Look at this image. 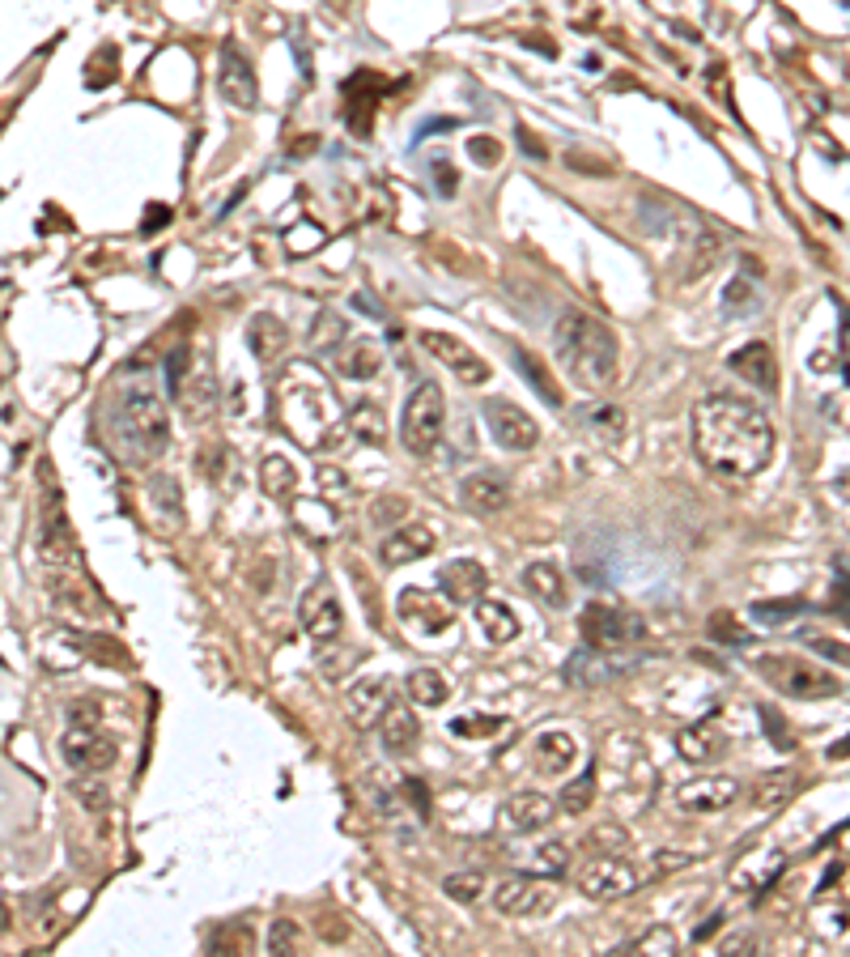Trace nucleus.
I'll use <instances>...</instances> for the list:
<instances>
[{
  "mask_svg": "<svg viewBox=\"0 0 850 957\" xmlns=\"http://www.w3.org/2000/svg\"><path fill=\"white\" fill-rule=\"evenodd\" d=\"M260 486H264V493H269V498L285 502L290 493L298 490V468L290 465L285 456H269V460L260 465Z\"/></svg>",
  "mask_w": 850,
  "mask_h": 957,
  "instance_id": "nucleus-34",
  "label": "nucleus"
},
{
  "mask_svg": "<svg viewBox=\"0 0 850 957\" xmlns=\"http://www.w3.org/2000/svg\"><path fill=\"white\" fill-rule=\"evenodd\" d=\"M447 430V401H442L439 383H417L400 417V443L409 447L412 456H434V447L442 443Z\"/></svg>",
  "mask_w": 850,
  "mask_h": 957,
  "instance_id": "nucleus-5",
  "label": "nucleus"
},
{
  "mask_svg": "<svg viewBox=\"0 0 850 957\" xmlns=\"http://www.w3.org/2000/svg\"><path fill=\"white\" fill-rule=\"evenodd\" d=\"M757 673H762L778 694L804 698V703H812V698H838V694H842V682H838L829 668H817L812 659H799V656H762L757 659Z\"/></svg>",
  "mask_w": 850,
  "mask_h": 957,
  "instance_id": "nucleus-4",
  "label": "nucleus"
},
{
  "mask_svg": "<svg viewBox=\"0 0 850 957\" xmlns=\"http://www.w3.org/2000/svg\"><path fill=\"white\" fill-rule=\"evenodd\" d=\"M676 749H681V758H685V762L714 766V762H723V758H727L732 737L723 732V724H718V719H702V724H693V728H685V732L676 737Z\"/></svg>",
  "mask_w": 850,
  "mask_h": 957,
  "instance_id": "nucleus-20",
  "label": "nucleus"
},
{
  "mask_svg": "<svg viewBox=\"0 0 850 957\" xmlns=\"http://www.w3.org/2000/svg\"><path fill=\"white\" fill-rule=\"evenodd\" d=\"M183 366H188V345H179L175 354L166 357V387H170V396H183Z\"/></svg>",
  "mask_w": 850,
  "mask_h": 957,
  "instance_id": "nucleus-48",
  "label": "nucleus"
},
{
  "mask_svg": "<svg viewBox=\"0 0 850 957\" xmlns=\"http://www.w3.org/2000/svg\"><path fill=\"white\" fill-rule=\"evenodd\" d=\"M727 371H736L744 383L762 387V392H778V362H774V350L766 341H748L744 350L727 357Z\"/></svg>",
  "mask_w": 850,
  "mask_h": 957,
  "instance_id": "nucleus-23",
  "label": "nucleus"
},
{
  "mask_svg": "<svg viewBox=\"0 0 850 957\" xmlns=\"http://www.w3.org/2000/svg\"><path fill=\"white\" fill-rule=\"evenodd\" d=\"M711 638H718V643H741V647H748L753 643V634L732 617V613H714L711 617Z\"/></svg>",
  "mask_w": 850,
  "mask_h": 957,
  "instance_id": "nucleus-44",
  "label": "nucleus"
},
{
  "mask_svg": "<svg viewBox=\"0 0 850 957\" xmlns=\"http://www.w3.org/2000/svg\"><path fill=\"white\" fill-rule=\"evenodd\" d=\"M481 417H485L494 443L506 447V451H532V447L541 443V426H536L520 405H511V401H485V405H481Z\"/></svg>",
  "mask_w": 850,
  "mask_h": 957,
  "instance_id": "nucleus-12",
  "label": "nucleus"
},
{
  "mask_svg": "<svg viewBox=\"0 0 850 957\" xmlns=\"http://www.w3.org/2000/svg\"><path fill=\"white\" fill-rule=\"evenodd\" d=\"M676 949H681L676 932L663 928V924H655V928H647L642 936H633V940L626 945V949H621V954H663V957H672Z\"/></svg>",
  "mask_w": 850,
  "mask_h": 957,
  "instance_id": "nucleus-37",
  "label": "nucleus"
},
{
  "mask_svg": "<svg viewBox=\"0 0 850 957\" xmlns=\"http://www.w3.org/2000/svg\"><path fill=\"white\" fill-rule=\"evenodd\" d=\"M476 622H481V630H485V638L490 643H511V638H520V617L511 613V604H502V601H476Z\"/></svg>",
  "mask_w": 850,
  "mask_h": 957,
  "instance_id": "nucleus-30",
  "label": "nucleus"
},
{
  "mask_svg": "<svg viewBox=\"0 0 850 957\" xmlns=\"http://www.w3.org/2000/svg\"><path fill=\"white\" fill-rule=\"evenodd\" d=\"M520 583L541 604H549V608H566V601H570V587H566V579H562V571H557V566H549V562H532V566H523Z\"/></svg>",
  "mask_w": 850,
  "mask_h": 957,
  "instance_id": "nucleus-28",
  "label": "nucleus"
},
{
  "mask_svg": "<svg viewBox=\"0 0 850 957\" xmlns=\"http://www.w3.org/2000/svg\"><path fill=\"white\" fill-rule=\"evenodd\" d=\"M221 472H225V447H221V443H209V447L200 451V477L218 481Z\"/></svg>",
  "mask_w": 850,
  "mask_h": 957,
  "instance_id": "nucleus-49",
  "label": "nucleus"
},
{
  "mask_svg": "<svg viewBox=\"0 0 850 957\" xmlns=\"http://www.w3.org/2000/svg\"><path fill=\"white\" fill-rule=\"evenodd\" d=\"M468 154L481 166H494L497 158H502V145H497L494 137H468Z\"/></svg>",
  "mask_w": 850,
  "mask_h": 957,
  "instance_id": "nucleus-50",
  "label": "nucleus"
},
{
  "mask_svg": "<svg viewBox=\"0 0 850 957\" xmlns=\"http://www.w3.org/2000/svg\"><path fill=\"white\" fill-rule=\"evenodd\" d=\"M107 443L128 465H154L170 447V417L162 396L145 379H124L107 405Z\"/></svg>",
  "mask_w": 850,
  "mask_h": 957,
  "instance_id": "nucleus-2",
  "label": "nucleus"
},
{
  "mask_svg": "<svg viewBox=\"0 0 850 957\" xmlns=\"http://www.w3.org/2000/svg\"><path fill=\"white\" fill-rule=\"evenodd\" d=\"M791 792H796V774H791V770H774V774L762 779V788H757V804L774 809V804H783Z\"/></svg>",
  "mask_w": 850,
  "mask_h": 957,
  "instance_id": "nucleus-41",
  "label": "nucleus"
},
{
  "mask_svg": "<svg viewBox=\"0 0 850 957\" xmlns=\"http://www.w3.org/2000/svg\"><path fill=\"white\" fill-rule=\"evenodd\" d=\"M319 490L349 493V481H345V472H336V468H319Z\"/></svg>",
  "mask_w": 850,
  "mask_h": 957,
  "instance_id": "nucleus-51",
  "label": "nucleus"
},
{
  "mask_svg": "<svg viewBox=\"0 0 850 957\" xmlns=\"http://www.w3.org/2000/svg\"><path fill=\"white\" fill-rule=\"evenodd\" d=\"M417 715L400 703V698H391L387 703L384 719H379V737H384V749L387 753H412V745H417Z\"/></svg>",
  "mask_w": 850,
  "mask_h": 957,
  "instance_id": "nucleus-27",
  "label": "nucleus"
},
{
  "mask_svg": "<svg viewBox=\"0 0 850 957\" xmlns=\"http://www.w3.org/2000/svg\"><path fill=\"white\" fill-rule=\"evenodd\" d=\"M587 847L600 851V855H621V851H630V834L621 825H600L596 834H587Z\"/></svg>",
  "mask_w": 850,
  "mask_h": 957,
  "instance_id": "nucleus-43",
  "label": "nucleus"
},
{
  "mask_svg": "<svg viewBox=\"0 0 850 957\" xmlns=\"http://www.w3.org/2000/svg\"><path fill=\"white\" fill-rule=\"evenodd\" d=\"M421 345L439 357L442 366H451L464 383H472V387H481V383L490 379V362L476 354L472 345H464L460 336H451V332H421Z\"/></svg>",
  "mask_w": 850,
  "mask_h": 957,
  "instance_id": "nucleus-17",
  "label": "nucleus"
},
{
  "mask_svg": "<svg viewBox=\"0 0 850 957\" xmlns=\"http://www.w3.org/2000/svg\"><path fill=\"white\" fill-rule=\"evenodd\" d=\"M298 949V924L294 919H276L269 932V954H294Z\"/></svg>",
  "mask_w": 850,
  "mask_h": 957,
  "instance_id": "nucleus-46",
  "label": "nucleus"
},
{
  "mask_svg": "<svg viewBox=\"0 0 850 957\" xmlns=\"http://www.w3.org/2000/svg\"><path fill=\"white\" fill-rule=\"evenodd\" d=\"M520 145H523V154H532V158H545V149H541V145H536V141L527 137V133H523V128H520Z\"/></svg>",
  "mask_w": 850,
  "mask_h": 957,
  "instance_id": "nucleus-57",
  "label": "nucleus"
},
{
  "mask_svg": "<svg viewBox=\"0 0 850 957\" xmlns=\"http://www.w3.org/2000/svg\"><path fill=\"white\" fill-rule=\"evenodd\" d=\"M149 523L166 537H175L183 528V493H179V481L166 472L149 481Z\"/></svg>",
  "mask_w": 850,
  "mask_h": 957,
  "instance_id": "nucleus-24",
  "label": "nucleus"
},
{
  "mask_svg": "<svg viewBox=\"0 0 850 957\" xmlns=\"http://www.w3.org/2000/svg\"><path fill=\"white\" fill-rule=\"evenodd\" d=\"M218 90L221 98L230 103V107L239 111H255L260 107V85H255V69H251L243 52L234 48V43H225L221 48V60H218Z\"/></svg>",
  "mask_w": 850,
  "mask_h": 957,
  "instance_id": "nucleus-15",
  "label": "nucleus"
},
{
  "mask_svg": "<svg viewBox=\"0 0 850 957\" xmlns=\"http://www.w3.org/2000/svg\"><path fill=\"white\" fill-rule=\"evenodd\" d=\"M570 868V847L566 843H545V847L532 855V873L536 876H562Z\"/></svg>",
  "mask_w": 850,
  "mask_h": 957,
  "instance_id": "nucleus-39",
  "label": "nucleus"
},
{
  "mask_svg": "<svg viewBox=\"0 0 850 957\" xmlns=\"http://www.w3.org/2000/svg\"><path fill=\"white\" fill-rule=\"evenodd\" d=\"M578 758V745L570 732H541L532 740V766L541 774H566Z\"/></svg>",
  "mask_w": 850,
  "mask_h": 957,
  "instance_id": "nucleus-25",
  "label": "nucleus"
},
{
  "mask_svg": "<svg viewBox=\"0 0 850 957\" xmlns=\"http://www.w3.org/2000/svg\"><path fill=\"white\" fill-rule=\"evenodd\" d=\"M633 659L630 652H596V647H578L575 656L566 659V668H562V677L578 689H587V685H608L617 682L621 673H630Z\"/></svg>",
  "mask_w": 850,
  "mask_h": 957,
  "instance_id": "nucleus-14",
  "label": "nucleus"
},
{
  "mask_svg": "<svg viewBox=\"0 0 850 957\" xmlns=\"http://www.w3.org/2000/svg\"><path fill=\"white\" fill-rule=\"evenodd\" d=\"M379 366H384V354H379V345L370 336H357V341L345 336V350H336V371L345 379H375Z\"/></svg>",
  "mask_w": 850,
  "mask_h": 957,
  "instance_id": "nucleus-26",
  "label": "nucleus"
},
{
  "mask_svg": "<svg viewBox=\"0 0 850 957\" xmlns=\"http://www.w3.org/2000/svg\"><path fill=\"white\" fill-rule=\"evenodd\" d=\"M774 422L753 401L711 392L693 405V451L714 477H757L774 460Z\"/></svg>",
  "mask_w": 850,
  "mask_h": 957,
  "instance_id": "nucleus-1",
  "label": "nucleus"
},
{
  "mask_svg": "<svg viewBox=\"0 0 850 957\" xmlns=\"http://www.w3.org/2000/svg\"><path fill=\"white\" fill-rule=\"evenodd\" d=\"M596 804V766H587L578 779H570L562 795H557V813H566V818H583L587 809Z\"/></svg>",
  "mask_w": 850,
  "mask_h": 957,
  "instance_id": "nucleus-32",
  "label": "nucleus"
},
{
  "mask_svg": "<svg viewBox=\"0 0 850 957\" xmlns=\"http://www.w3.org/2000/svg\"><path fill=\"white\" fill-rule=\"evenodd\" d=\"M557 821V800L545 792H515L497 809V830L502 834H541Z\"/></svg>",
  "mask_w": 850,
  "mask_h": 957,
  "instance_id": "nucleus-11",
  "label": "nucleus"
},
{
  "mask_svg": "<svg viewBox=\"0 0 850 957\" xmlns=\"http://www.w3.org/2000/svg\"><path fill=\"white\" fill-rule=\"evenodd\" d=\"M60 749H64V762L73 766V770H85V774H94V770H111L115 758H119L115 737L98 732L94 724H73V728L64 732V740H60Z\"/></svg>",
  "mask_w": 850,
  "mask_h": 957,
  "instance_id": "nucleus-10",
  "label": "nucleus"
},
{
  "mask_svg": "<svg viewBox=\"0 0 850 957\" xmlns=\"http://www.w3.org/2000/svg\"><path fill=\"white\" fill-rule=\"evenodd\" d=\"M430 175H434V184H439L442 196H451V191H455V170H451V163H447V158H439Z\"/></svg>",
  "mask_w": 850,
  "mask_h": 957,
  "instance_id": "nucleus-52",
  "label": "nucleus"
},
{
  "mask_svg": "<svg viewBox=\"0 0 850 957\" xmlns=\"http://www.w3.org/2000/svg\"><path fill=\"white\" fill-rule=\"evenodd\" d=\"M248 336H251V354L260 357V362H276V357L285 354V345H290V332H285V324L273 320V315H255Z\"/></svg>",
  "mask_w": 850,
  "mask_h": 957,
  "instance_id": "nucleus-31",
  "label": "nucleus"
},
{
  "mask_svg": "<svg viewBox=\"0 0 850 957\" xmlns=\"http://www.w3.org/2000/svg\"><path fill=\"white\" fill-rule=\"evenodd\" d=\"M391 698H396V689H391L387 677H366V682L345 689V715H349V724L357 732H370V728H379Z\"/></svg>",
  "mask_w": 850,
  "mask_h": 957,
  "instance_id": "nucleus-18",
  "label": "nucleus"
},
{
  "mask_svg": "<svg viewBox=\"0 0 850 957\" xmlns=\"http://www.w3.org/2000/svg\"><path fill=\"white\" fill-rule=\"evenodd\" d=\"M460 502L476 516H497L511 502V486H506L502 472H472V477L460 481Z\"/></svg>",
  "mask_w": 850,
  "mask_h": 957,
  "instance_id": "nucleus-22",
  "label": "nucleus"
},
{
  "mask_svg": "<svg viewBox=\"0 0 850 957\" xmlns=\"http://www.w3.org/2000/svg\"><path fill=\"white\" fill-rule=\"evenodd\" d=\"M796 613H804V601H766V604H753V622H757V626H783V622H791Z\"/></svg>",
  "mask_w": 850,
  "mask_h": 957,
  "instance_id": "nucleus-42",
  "label": "nucleus"
},
{
  "mask_svg": "<svg viewBox=\"0 0 850 957\" xmlns=\"http://www.w3.org/2000/svg\"><path fill=\"white\" fill-rule=\"evenodd\" d=\"M405 689H409V698L417 703V707H442L447 694H451V685L442 682L439 668H412Z\"/></svg>",
  "mask_w": 850,
  "mask_h": 957,
  "instance_id": "nucleus-33",
  "label": "nucleus"
},
{
  "mask_svg": "<svg viewBox=\"0 0 850 957\" xmlns=\"http://www.w3.org/2000/svg\"><path fill=\"white\" fill-rule=\"evenodd\" d=\"M642 885V873L633 868L626 855H596L578 868V894L591 903H617Z\"/></svg>",
  "mask_w": 850,
  "mask_h": 957,
  "instance_id": "nucleus-7",
  "label": "nucleus"
},
{
  "mask_svg": "<svg viewBox=\"0 0 850 957\" xmlns=\"http://www.w3.org/2000/svg\"><path fill=\"white\" fill-rule=\"evenodd\" d=\"M409 516V498H400V493H391V498H375V511H370V520L387 528V523H405Z\"/></svg>",
  "mask_w": 850,
  "mask_h": 957,
  "instance_id": "nucleus-45",
  "label": "nucleus"
},
{
  "mask_svg": "<svg viewBox=\"0 0 850 957\" xmlns=\"http://www.w3.org/2000/svg\"><path fill=\"white\" fill-rule=\"evenodd\" d=\"M812 647H817L821 656H833L838 664H847V643H829V638H817Z\"/></svg>",
  "mask_w": 850,
  "mask_h": 957,
  "instance_id": "nucleus-54",
  "label": "nucleus"
},
{
  "mask_svg": "<svg viewBox=\"0 0 850 957\" xmlns=\"http://www.w3.org/2000/svg\"><path fill=\"white\" fill-rule=\"evenodd\" d=\"M736 800H741V779L732 774H697V779L676 783V804L685 813H723Z\"/></svg>",
  "mask_w": 850,
  "mask_h": 957,
  "instance_id": "nucleus-13",
  "label": "nucleus"
},
{
  "mask_svg": "<svg viewBox=\"0 0 850 957\" xmlns=\"http://www.w3.org/2000/svg\"><path fill=\"white\" fill-rule=\"evenodd\" d=\"M349 426H354V435L361 438V443H370V447H384V443H387V417H384V409H379L375 401H361V405H354V413H349Z\"/></svg>",
  "mask_w": 850,
  "mask_h": 957,
  "instance_id": "nucleus-36",
  "label": "nucleus"
},
{
  "mask_svg": "<svg viewBox=\"0 0 850 957\" xmlns=\"http://www.w3.org/2000/svg\"><path fill=\"white\" fill-rule=\"evenodd\" d=\"M787 873V855H778V851H769V855H744L741 864H736V873H732V881H736V890H769L778 876Z\"/></svg>",
  "mask_w": 850,
  "mask_h": 957,
  "instance_id": "nucleus-29",
  "label": "nucleus"
},
{
  "mask_svg": "<svg viewBox=\"0 0 850 957\" xmlns=\"http://www.w3.org/2000/svg\"><path fill=\"white\" fill-rule=\"evenodd\" d=\"M442 890H447V898H455V903H476V898L485 894V873L468 868V873L447 876V881H442Z\"/></svg>",
  "mask_w": 850,
  "mask_h": 957,
  "instance_id": "nucleus-40",
  "label": "nucleus"
},
{
  "mask_svg": "<svg viewBox=\"0 0 850 957\" xmlns=\"http://www.w3.org/2000/svg\"><path fill=\"white\" fill-rule=\"evenodd\" d=\"M838 876H842V864H833V868H829V873H825V881H821V890H817V894H829V890H833V881H838Z\"/></svg>",
  "mask_w": 850,
  "mask_h": 957,
  "instance_id": "nucleus-58",
  "label": "nucleus"
},
{
  "mask_svg": "<svg viewBox=\"0 0 850 957\" xmlns=\"http://www.w3.org/2000/svg\"><path fill=\"white\" fill-rule=\"evenodd\" d=\"M502 724H506V719H497V715H485V719H455L451 732H455V737H494Z\"/></svg>",
  "mask_w": 850,
  "mask_h": 957,
  "instance_id": "nucleus-47",
  "label": "nucleus"
},
{
  "mask_svg": "<svg viewBox=\"0 0 850 957\" xmlns=\"http://www.w3.org/2000/svg\"><path fill=\"white\" fill-rule=\"evenodd\" d=\"M439 587L451 604H476L485 596V587H490V574H485L481 562L460 558V562H447L439 571Z\"/></svg>",
  "mask_w": 850,
  "mask_h": 957,
  "instance_id": "nucleus-21",
  "label": "nucleus"
},
{
  "mask_svg": "<svg viewBox=\"0 0 850 957\" xmlns=\"http://www.w3.org/2000/svg\"><path fill=\"white\" fill-rule=\"evenodd\" d=\"M494 906L502 915L541 919L557 906V885H549V876H506L494 885Z\"/></svg>",
  "mask_w": 850,
  "mask_h": 957,
  "instance_id": "nucleus-8",
  "label": "nucleus"
},
{
  "mask_svg": "<svg viewBox=\"0 0 850 957\" xmlns=\"http://www.w3.org/2000/svg\"><path fill=\"white\" fill-rule=\"evenodd\" d=\"M515 366L523 371V379L541 392V401H549L553 409H562V387L553 383V375L545 371V362H541V357L527 354V350H515Z\"/></svg>",
  "mask_w": 850,
  "mask_h": 957,
  "instance_id": "nucleus-35",
  "label": "nucleus"
},
{
  "mask_svg": "<svg viewBox=\"0 0 850 957\" xmlns=\"http://www.w3.org/2000/svg\"><path fill=\"white\" fill-rule=\"evenodd\" d=\"M578 634L596 652H630L647 638V622L617 604H587L578 613Z\"/></svg>",
  "mask_w": 850,
  "mask_h": 957,
  "instance_id": "nucleus-6",
  "label": "nucleus"
},
{
  "mask_svg": "<svg viewBox=\"0 0 850 957\" xmlns=\"http://www.w3.org/2000/svg\"><path fill=\"white\" fill-rule=\"evenodd\" d=\"M298 622L315 643H336L345 630V613H340V596L328 579H315L298 601Z\"/></svg>",
  "mask_w": 850,
  "mask_h": 957,
  "instance_id": "nucleus-9",
  "label": "nucleus"
},
{
  "mask_svg": "<svg viewBox=\"0 0 850 957\" xmlns=\"http://www.w3.org/2000/svg\"><path fill=\"white\" fill-rule=\"evenodd\" d=\"M396 617L409 630H417V634H442V630L455 626L451 604L442 601V596H434V592H421V587H405V592H400Z\"/></svg>",
  "mask_w": 850,
  "mask_h": 957,
  "instance_id": "nucleus-16",
  "label": "nucleus"
},
{
  "mask_svg": "<svg viewBox=\"0 0 850 957\" xmlns=\"http://www.w3.org/2000/svg\"><path fill=\"white\" fill-rule=\"evenodd\" d=\"M762 724H766L769 732H774V740L787 749V728H783V719H778V711H769V707H762Z\"/></svg>",
  "mask_w": 850,
  "mask_h": 957,
  "instance_id": "nucleus-53",
  "label": "nucleus"
},
{
  "mask_svg": "<svg viewBox=\"0 0 850 957\" xmlns=\"http://www.w3.org/2000/svg\"><path fill=\"white\" fill-rule=\"evenodd\" d=\"M553 336H557V362L570 375V383L587 387V392H604L617 383L621 350H617V336L604 320L578 311V306H566Z\"/></svg>",
  "mask_w": 850,
  "mask_h": 957,
  "instance_id": "nucleus-3",
  "label": "nucleus"
},
{
  "mask_svg": "<svg viewBox=\"0 0 850 957\" xmlns=\"http://www.w3.org/2000/svg\"><path fill=\"white\" fill-rule=\"evenodd\" d=\"M583 422H587L591 430L608 435V443H617L621 430H626V417H621L617 405H587V409H583Z\"/></svg>",
  "mask_w": 850,
  "mask_h": 957,
  "instance_id": "nucleus-38",
  "label": "nucleus"
},
{
  "mask_svg": "<svg viewBox=\"0 0 850 957\" xmlns=\"http://www.w3.org/2000/svg\"><path fill=\"white\" fill-rule=\"evenodd\" d=\"M166 221H170V214H166V209H149V214H145V230H154V226H166Z\"/></svg>",
  "mask_w": 850,
  "mask_h": 957,
  "instance_id": "nucleus-56",
  "label": "nucleus"
},
{
  "mask_svg": "<svg viewBox=\"0 0 850 957\" xmlns=\"http://www.w3.org/2000/svg\"><path fill=\"white\" fill-rule=\"evenodd\" d=\"M723 949H727V954H753V949H757V940H753V936H732Z\"/></svg>",
  "mask_w": 850,
  "mask_h": 957,
  "instance_id": "nucleus-55",
  "label": "nucleus"
},
{
  "mask_svg": "<svg viewBox=\"0 0 850 957\" xmlns=\"http://www.w3.org/2000/svg\"><path fill=\"white\" fill-rule=\"evenodd\" d=\"M426 553H434V528L426 523H400L396 532H387L384 545H379V562L384 566H409V562H421Z\"/></svg>",
  "mask_w": 850,
  "mask_h": 957,
  "instance_id": "nucleus-19",
  "label": "nucleus"
}]
</instances>
